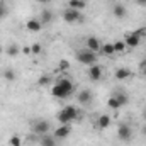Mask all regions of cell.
<instances>
[{"mask_svg": "<svg viewBox=\"0 0 146 146\" xmlns=\"http://www.w3.org/2000/svg\"><path fill=\"white\" fill-rule=\"evenodd\" d=\"M85 48L87 49H90V51H94V53H100V48H102V44H100V41L97 39V37L90 36L85 39Z\"/></svg>", "mask_w": 146, "mask_h": 146, "instance_id": "obj_8", "label": "cell"}, {"mask_svg": "<svg viewBox=\"0 0 146 146\" xmlns=\"http://www.w3.org/2000/svg\"><path fill=\"white\" fill-rule=\"evenodd\" d=\"M117 138L121 139V141H131V138H133V127L129 126V124H119V127H117Z\"/></svg>", "mask_w": 146, "mask_h": 146, "instance_id": "obj_5", "label": "cell"}, {"mask_svg": "<svg viewBox=\"0 0 146 146\" xmlns=\"http://www.w3.org/2000/svg\"><path fill=\"white\" fill-rule=\"evenodd\" d=\"M114 97L121 102V106H126V104L129 102V95H127V94H124V92H119V94H115Z\"/></svg>", "mask_w": 146, "mask_h": 146, "instance_id": "obj_22", "label": "cell"}, {"mask_svg": "<svg viewBox=\"0 0 146 146\" xmlns=\"http://www.w3.org/2000/svg\"><path fill=\"white\" fill-rule=\"evenodd\" d=\"M76 99H78V102H80L82 106H87V104H90V102H92V92L85 88V90H82V92L78 94V97H76Z\"/></svg>", "mask_w": 146, "mask_h": 146, "instance_id": "obj_12", "label": "cell"}, {"mask_svg": "<svg viewBox=\"0 0 146 146\" xmlns=\"http://www.w3.org/2000/svg\"><path fill=\"white\" fill-rule=\"evenodd\" d=\"M63 21H65V22H68V24L78 22V21H82V14H80V10L66 9V10L63 12Z\"/></svg>", "mask_w": 146, "mask_h": 146, "instance_id": "obj_6", "label": "cell"}, {"mask_svg": "<svg viewBox=\"0 0 146 146\" xmlns=\"http://www.w3.org/2000/svg\"><path fill=\"white\" fill-rule=\"evenodd\" d=\"M76 117H78V109L73 107V106H66L56 114V119L60 121V124H70Z\"/></svg>", "mask_w": 146, "mask_h": 146, "instance_id": "obj_2", "label": "cell"}, {"mask_svg": "<svg viewBox=\"0 0 146 146\" xmlns=\"http://www.w3.org/2000/svg\"><path fill=\"white\" fill-rule=\"evenodd\" d=\"M145 134H146V126H145Z\"/></svg>", "mask_w": 146, "mask_h": 146, "instance_id": "obj_36", "label": "cell"}, {"mask_svg": "<svg viewBox=\"0 0 146 146\" xmlns=\"http://www.w3.org/2000/svg\"><path fill=\"white\" fill-rule=\"evenodd\" d=\"M100 53H104L106 56H112V54L115 53V51H114V44H112V42H106V44H102Z\"/></svg>", "mask_w": 146, "mask_h": 146, "instance_id": "obj_18", "label": "cell"}, {"mask_svg": "<svg viewBox=\"0 0 146 146\" xmlns=\"http://www.w3.org/2000/svg\"><path fill=\"white\" fill-rule=\"evenodd\" d=\"M41 51H42V48H41L39 42H34V44L31 46V53H33V54H39Z\"/></svg>", "mask_w": 146, "mask_h": 146, "instance_id": "obj_28", "label": "cell"}, {"mask_svg": "<svg viewBox=\"0 0 146 146\" xmlns=\"http://www.w3.org/2000/svg\"><path fill=\"white\" fill-rule=\"evenodd\" d=\"M112 14H114V17H117V19H122V17H126L127 10H126V7H124L122 3H115V5L112 7Z\"/></svg>", "mask_w": 146, "mask_h": 146, "instance_id": "obj_13", "label": "cell"}, {"mask_svg": "<svg viewBox=\"0 0 146 146\" xmlns=\"http://www.w3.org/2000/svg\"><path fill=\"white\" fill-rule=\"evenodd\" d=\"M87 75H88V78L92 80V82H99L100 78H102V66L100 65H92V66H88V70H87Z\"/></svg>", "mask_w": 146, "mask_h": 146, "instance_id": "obj_7", "label": "cell"}, {"mask_svg": "<svg viewBox=\"0 0 146 146\" xmlns=\"http://www.w3.org/2000/svg\"><path fill=\"white\" fill-rule=\"evenodd\" d=\"M2 53H3V49H2V46H0V56H2Z\"/></svg>", "mask_w": 146, "mask_h": 146, "instance_id": "obj_33", "label": "cell"}, {"mask_svg": "<svg viewBox=\"0 0 146 146\" xmlns=\"http://www.w3.org/2000/svg\"><path fill=\"white\" fill-rule=\"evenodd\" d=\"M124 42H126V48H136V46H139V42H141V37L136 36L134 33H129V34H126Z\"/></svg>", "mask_w": 146, "mask_h": 146, "instance_id": "obj_10", "label": "cell"}, {"mask_svg": "<svg viewBox=\"0 0 146 146\" xmlns=\"http://www.w3.org/2000/svg\"><path fill=\"white\" fill-rule=\"evenodd\" d=\"M97 53H94V51H90V49H87V48H83V49H80L78 53H76V61L78 63H82V65H87V66H92V65H95L97 63Z\"/></svg>", "mask_w": 146, "mask_h": 146, "instance_id": "obj_3", "label": "cell"}, {"mask_svg": "<svg viewBox=\"0 0 146 146\" xmlns=\"http://www.w3.org/2000/svg\"><path fill=\"white\" fill-rule=\"evenodd\" d=\"M138 5H146V0H136Z\"/></svg>", "mask_w": 146, "mask_h": 146, "instance_id": "obj_31", "label": "cell"}, {"mask_svg": "<svg viewBox=\"0 0 146 146\" xmlns=\"http://www.w3.org/2000/svg\"><path fill=\"white\" fill-rule=\"evenodd\" d=\"M68 9H75V10H83L87 7V2L85 0H68Z\"/></svg>", "mask_w": 146, "mask_h": 146, "instance_id": "obj_15", "label": "cell"}, {"mask_svg": "<svg viewBox=\"0 0 146 146\" xmlns=\"http://www.w3.org/2000/svg\"><path fill=\"white\" fill-rule=\"evenodd\" d=\"M37 2H41V3H48V2H51V0H37Z\"/></svg>", "mask_w": 146, "mask_h": 146, "instance_id": "obj_32", "label": "cell"}, {"mask_svg": "<svg viewBox=\"0 0 146 146\" xmlns=\"http://www.w3.org/2000/svg\"><path fill=\"white\" fill-rule=\"evenodd\" d=\"M143 63H146V60H145V61H143Z\"/></svg>", "mask_w": 146, "mask_h": 146, "instance_id": "obj_37", "label": "cell"}, {"mask_svg": "<svg viewBox=\"0 0 146 146\" xmlns=\"http://www.w3.org/2000/svg\"><path fill=\"white\" fill-rule=\"evenodd\" d=\"M39 143H41V146H56V138L54 136H49V133H48V134L41 136Z\"/></svg>", "mask_w": 146, "mask_h": 146, "instance_id": "obj_17", "label": "cell"}, {"mask_svg": "<svg viewBox=\"0 0 146 146\" xmlns=\"http://www.w3.org/2000/svg\"><path fill=\"white\" fill-rule=\"evenodd\" d=\"M49 83H51V76L49 75H41L39 80H37V85L39 87H48Z\"/></svg>", "mask_w": 146, "mask_h": 146, "instance_id": "obj_21", "label": "cell"}, {"mask_svg": "<svg viewBox=\"0 0 146 146\" xmlns=\"http://www.w3.org/2000/svg\"><path fill=\"white\" fill-rule=\"evenodd\" d=\"M9 145L10 146H22V141H21L19 136H12V138L9 139Z\"/></svg>", "mask_w": 146, "mask_h": 146, "instance_id": "obj_26", "label": "cell"}, {"mask_svg": "<svg viewBox=\"0 0 146 146\" xmlns=\"http://www.w3.org/2000/svg\"><path fill=\"white\" fill-rule=\"evenodd\" d=\"M26 27H27L29 33H39L41 27H42V22H41L39 19H29V21L26 22Z\"/></svg>", "mask_w": 146, "mask_h": 146, "instance_id": "obj_11", "label": "cell"}, {"mask_svg": "<svg viewBox=\"0 0 146 146\" xmlns=\"http://www.w3.org/2000/svg\"><path fill=\"white\" fill-rule=\"evenodd\" d=\"M70 133H72V127H70V124H61L56 131H54V138L56 139H65V138H68L70 136Z\"/></svg>", "mask_w": 146, "mask_h": 146, "instance_id": "obj_9", "label": "cell"}, {"mask_svg": "<svg viewBox=\"0 0 146 146\" xmlns=\"http://www.w3.org/2000/svg\"><path fill=\"white\" fill-rule=\"evenodd\" d=\"M75 92V83L70 78H60L53 87H51V94L56 99H66Z\"/></svg>", "mask_w": 146, "mask_h": 146, "instance_id": "obj_1", "label": "cell"}, {"mask_svg": "<svg viewBox=\"0 0 146 146\" xmlns=\"http://www.w3.org/2000/svg\"><path fill=\"white\" fill-rule=\"evenodd\" d=\"M114 44V51L115 53H122L124 49H126V42L124 41H115V42H112Z\"/></svg>", "mask_w": 146, "mask_h": 146, "instance_id": "obj_24", "label": "cell"}, {"mask_svg": "<svg viewBox=\"0 0 146 146\" xmlns=\"http://www.w3.org/2000/svg\"><path fill=\"white\" fill-rule=\"evenodd\" d=\"M114 76H115L117 80H127V78L131 76V70H129V68H117L115 73H114Z\"/></svg>", "mask_w": 146, "mask_h": 146, "instance_id": "obj_16", "label": "cell"}, {"mask_svg": "<svg viewBox=\"0 0 146 146\" xmlns=\"http://www.w3.org/2000/svg\"><path fill=\"white\" fill-rule=\"evenodd\" d=\"M3 76H5L9 82H14V80H15V73L12 72V70H5V72H3Z\"/></svg>", "mask_w": 146, "mask_h": 146, "instance_id": "obj_27", "label": "cell"}, {"mask_svg": "<svg viewBox=\"0 0 146 146\" xmlns=\"http://www.w3.org/2000/svg\"><path fill=\"white\" fill-rule=\"evenodd\" d=\"M107 106H109L110 109H114V110H117V109H121V107H122V106H121V102H119L114 95H112L109 100H107Z\"/></svg>", "mask_w": 146, "mask_h": 146, "instance_id": "obj_23", "label": "cell"}, {"mask_svg": "<svg viewBox=\"0 0 146 146\" xmlns=\"http://www.w3.org/2000/svg\"><path fill=\"white\" fill-rule=\"evenodd\" d=\"M106 2H114V0H106Z\"/></svg>", "mask_w": 146, "mask_h": 146, "instance_id": "obj_35", "label": "cell"}, {"mask_svg": "<svg viewBox=\"0 0 146 146\" xmlns=\"http://www.w3.org/2000/svg\"><path fill=\"white\" fill-rule=\"evenodd\" d=\"M143 117H145V121H146V110H145V114H143Z\"/></svg>", "mask_w": 146, "mask_h": 146, "instance_id": "obj_34", "label": "cell"}, {"mask_svg": "<svg viewBox=\"0 0 146 146\" xmlns=\"http://www.w3.org/2000/svg\"><path fill=\"white\" fill-rule=\"evenodd\" d=\"M49 127H51V124H49V121H46V119H37L33 122V131L39 134V136H44V134H48L49 133Z\"/></svg>", "mask_w": 146, "mask_h": 146, "instance_id": "obj_4", "label": "cell"}, {"mask_svg": "<svg viewBox=\"0 0 146 146\" xmlns=\"http://www.w3.org/2000/svg\"><path fill=\"white\" fill-rule=\"evenodd\" d=\"M60 72H66L68 68H70V61L68 60H60Z\"/></svg>", "mask_w": 146, "mask_h": 146, "instance_id": "obj_25", "label": "cell"}, {"mask_svg": "<svg viewBox=\"0 0 146 146\" xmlns=\"http://www.w3.org/2000/svg\"><path fill=\"white\" fill-rule=\"evenodd\" d=\"M109 126H110V117L107 114H102L97 119V129H107Z\"/></svg>", "mask_w": 146, "mask_h": 146, "instance_id": "obj_14", "label": "cell"}, {"mask_svg": "<svg viewBox=\"0 0 146 146\" xmlns=\"http://www.w3.org/2000/svg\"><path fill=\"white\" fill-rule=\"evenodd\" d=\"M19 51H21V48H19L17 44H9V46H7V49H5V53H7L9 56H17V54H19Z\"/></svg>", "mask_w": 146, "mask_h": 146, "instance_id": "obj_20", "label": "cell"}, {"mask_svg": "<svg viewBox=\"0 0 146 146\" xmlns=\"http://www.w3.org/2000/svg\"><path fill=\"white\" fill-rule=\"evenodd\" d=\"M141 73L146 76V63H141Z\"/></svg>", "mask_w": 146, "mask_h": 146, "instance_id": "obj_30", "label": "cell"}, {"mask_svg": "<svg viewBox=\"0 0 146 146\" xmlns=\"http://www.w3.org/2000/svg\"><path fill=\"white\" fill-rule=\"evenodd\" d=\"M5 15H7V9L3 5H0V19H3Z\"/></svg>", "mask_w": 146, "mask_h": 146, "instance_id": "obj_29", "label": "cell"}, {"mask_svg": "<svg viewBox=\"0 0 146 146\" xmlns=\"http://www.w3.org/2000/svg\"><path fill=\"white\" fill-rule=\"evenodd\" d=\"M42 24H49L51 21H53V12L51 10H42L41 12V19H39Z\"/></svg>", "mask_w": 146, "mask_h": 146, "instance_id": "obj_19", "label": "cell"}]
</instances>
